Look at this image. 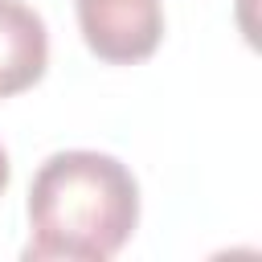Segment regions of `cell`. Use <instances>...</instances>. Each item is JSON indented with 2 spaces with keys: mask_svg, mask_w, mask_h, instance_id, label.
<instances>
[{
  "mask_svg": "<svg viewBox=\"0 0 262 262\" xmlns=\"http://www.w3.org/2000/svg\"><path fill=\"white\" fill-rule=\"evenodd\" d=\"M139 225V180L106 151H53L29 184V262H106Z\"/></svg>",
  "mask_w": 262,
  "mask_h": 262,
  "instance_id": "6da1fadb",
  "label": "cell"
},
{
  "mask_svg": "<svg viewBox=\"0 0 262 262\" xmlns=\"http://www.w3.org/2000/svg\"><path fill=\"white\" fill-rule=\"evenodd\" d=\"M86 49L111 66H135L164 37L160 0H74Z\"/></svg>",
  "mask_w": 262,
  "mask_h": 262,
  "instance_id": "7a4b0ae2",
  "label": "cell"
},
{
  "mask_svg": "<svg viewBox=\"0 0 262 262\" xmlns=\"http://www.w3.org/2000/svg\"><path fill=\"white\" fill-rule=\"evenodd\" d=\"M49 29L25 0H0V98H12L45 78Z\"/></svg>",
  "mask_w": 262,
  "mask_h": 262,
  "instance_id": "3957f363",
  "label": "cell"
},
{
  "mask_svg": "<svg viewBox=\"0 0 262 262\" xmlns=\"http://www.w3.org/2000/svg\"><path fill=\"white\" fill-rule=\"evenodd\" d=\"M8 180H12V164H8V151H4V143H0V192L8 188Z\"/></svg>",
  "mask_w": 262,
  "mask_h": 262,
  "instance_id": "277c9868",
  "label": "cell"
}]
</instances>
